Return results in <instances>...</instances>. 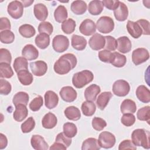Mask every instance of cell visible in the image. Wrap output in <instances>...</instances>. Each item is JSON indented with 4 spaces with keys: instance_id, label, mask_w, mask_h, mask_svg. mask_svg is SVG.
<instances>
[{
    "instance_id": "36",
    "label": "cell",
    "mask_w": 150,
    "mask_h": 150,
    "mask_svg": "<svg viewBox=\"0 0 150 150\" xmlns=\"http://www.w3.org/2000/svg\"><path fill=\"white\" fill-rule=\"evenodd\" d=\"M101 148L97 140L94 138H88L85 139L82 144V150H99Z\"/></svg>"
},
{
    "instance_id": "43",
    "label": "cell",
    "mask_w": 150,
    "mask_h": 150,
    "mask_svg": "<svg viewBox=\"0 0 150 150\" xmlns=\"http://www.w3.org/2000/svg\"><path fill=\"white\" fill-rule=\"evenodd\" d=\"M137 118L140 121H145L148 124L150 120V107L145 106L138 110L137 113Z\"/></svg>"
},
{
    "instance_id": "32",
    "label": "cell",
    "mask_w": 150,
    "mask_h": 150,
    "mask_svg": "<svg viewBox=\"0 0 150 150\" xmlns=\"http://www.w3.org/2000/svg\"><path fill=\"white\" fill-rule=\"evenodd\" d=\"M35 42L39 48L45 49L47 48L50 44L49 36L46 33H40L36 36Z\"/></svg>"
},
{
    "instance_id": "47",
    "label": "cell",
    "mask_w": 150,
    "mask_h": 150,
    "mask_svg": "<svg viewBox=\"0 0 150 150\" xmlns=\"http://www.w3.org/2000/svg\"><path fill=\"white\" fill-rule=\"evenodd\" d=\"M105 43L104 48L109 51H114L117 48V40L111 36H104Z\"/></svg>"
},
{
    "instance_id": "42",
    "label": "cell",
    "mask_w": 150,
    "mask_h": 150,
    "mask_svg": "<svg viewBox=\"0 0 150 150\" xmlns=\"http://www.w3.org/2000/svg\"><path fill=\"white\" fill-rule=\"evenodd\" d=\"M76 22L71 18H69L64 21L62 24V30L66 34H71L76 28Z\"/></svg>"
},
{
    "instance_id": "2",
    "label": "cell",
    "mask_w": 150,
    "mask_h": 150,
    "mask_svg": "<svg viewBox=\"0 0 150 150\" xmlns=\"http://www.w3.org/2000/svg\"><path fill=\"white\" fill-rule=\"evenodd\" d=\"M150 134L144 129H136L131 134L132 142L135 146H142L145 149L150 148Z\"/></svg>"
},
{
    "instance_id": "52",
    "label": "cell",
    "mask_w": 150,
    "mask_h": 150,
    "mask_svg": "<svg viewBox=\"0 0 150 150\" xmlns=\"http://www.w3.org/2000/svg\"><path fill=\"white\" fill-rule=\"evenodd\" d=\"M12 90V86L10 83L6 80L1 79L0 80V93L2 95L9 94Z\"/></svg>"
},
{
    "instance_id": "49",
    "label": "cell",
    "mask_w": 150,
    "mask_h": 150,
    "mask_svg": "<svg viewBox=\"0 0 150 150\" xmlns=\"http://www.w3.org/2000/svg\"><path fill=\"white\" fill-rule=\"evenodd\" d=\"M107 126L106 121L100 117H94L92 120V127L93 128L98 131L103 130Z\"/></svg>"
},
{
    "instance_id": "19",
    "label": "cell",
    "mask_w": 150,
    "mask_h": 150,
    "mask_svg": "<svg viewBox=\"0 0 150 150\" xmlns=\"http://www.w3.org/2000/svg\"><path fill=\"white\" fill-rule=\"evenodd\" d=\"M28 114L26 105L19 104L15 106V110L13 114V119L17 122H21L26 118Z\"/></svg>"
},
{
    "instance_id": "3",
    "label": "cell",
    "mask_w": 150,
    "mask_h": 150,
    "mask_svg": "<svg viewBox=\"0 0 150 150\" xmlns=\"http://www.w3.org/2000/svg\"><path fill=\"white\" fill-rule=\"evenodd\" d=\"M94 79L93 73L88 70H82L75 73L72 77V83L77 88L84 87L86 85L90 83Z\"/></svg>"
},
{
    "instance_id": "60",
    "label": "cell",
    "mask_w": 150,
    "mask_h": 150,
    "mask_svg": "<svg viewBox=\"0 0 150 150\" xmlns=\"http://www.w3.org/2000/svg\"><path fill=\"white\" fill-rule=\"evenodd\" d=\"M49 149L50 150L52 149H62V150H66L67 149V147L64 145L63 144L58 142H56L54 143L53 144V145L49 148Z\"/></svg>"
},
{
    "instance_id": "38",
    "label": "cell",
    "mask_w": 150,
    "mask_h": 150,
    "mask_svg": "<svg viewBox=\"0 0 150 150\" xmlns=\"http://www.w3.org/2000/svg\"><path fill=\"white\" fill-rule=\"evenodd\" d=\"M127 62V58L125 56L118 53H112V59L111 64L116 67H122L125 66Z\"/></svg>"
},
{
    "instance_id": "17",
    "label": "cell",
    "mask_w": 150,
    "mask_h": 150,
    "mask_svg": "<svg viewBox=\"0 0 150 150\" xmlns=\"http://www.w3.org/2000/svg\"><path fill=\"white\" fill-rule=\"evenodd\" d=\"M22 55L28 60H33L38 57L39 51L33 45L28 44L22 49Z\"/></svg>"
},
{
    "instance_id": "61",
    "label": "cell",
    "mask_w": 150,
    "mask_h": 150,
    "mask_svg": "<svg viewBox=\"0 0 150 150\" xmlns=\"http://www.w3.org/2000/svg\"><path fill=\"white\" fill-rule=\"evenodd\" d=\"M34 1L32 0V1H22L21 2L22 3L23 7H28L29 6L32 5V3H33Z\"/></svg>"
},
{
    "instance_id": "46",
    "label": "cell",
    "mask_w": 150,
    "mask_h": 150,
    "mask_svg": "<svg viewBox=\"0 0 150 150\" xmlns=\"http://www.w3.org/2000/svg\"><path fill=\"white\" fill-rule=\"evenodd\" d=\"M38 31L40 33H46L49 36L53 31V27L49 22H42L38 26Z\"/></svg>"
},
{
    "instance_id": "22",
    "label": "cell",
    "mask_w": 150,
    "mask_h": 150,
    "mask_svg": "<svg viewBox=\"0 0 150 150\" xmlns=\"http://www.w3.org/2000/svg\"><path fill=\"white\" fill-rule=\"evenodd\" d=\"M33 13L35 17L40 21H44L48 16V11L47 7L43 4H37L33 8Z\"/></svg>"
},
{
    "instance_id": "13",
    "label": "cell",
    "mask_w": 150,
    "mask_h": 150,
    "mask_svg": "<svg viewBox=\"0 0 150 150\" xmlns=\"http://www.w3.org/2000/svg\"><path fill=\"white\" fill-rule=\"evenodd\" d=\"M105 40L104 36L99 33H94L89 39L90 47L94 50H98L104 47Z\"/></svg>"
},
{
    "instance_id": "12",
    "label": "cell",
    "mask_w": 150,
    "mask_h": 150,
    "mask_svg": "<svg viewBox=\"0 0 150 150\" xmlns=\"http://www.w3.org/2000/svg\"><path fill=\"white\" fill-rule=\"evenodd\" d=\"M79 30L81 33L85 36H90L96 33V26L94 21L86 19L81 23L79 26Z\"/></svg>"
},
{
    "instance_id": "55",
    "label": "cell",
    "mask_w": 150,
    "mask_h": 150,
    "mask_svg": "<svg viewBox=\"0 0 150 150\" xmlns=\"http://www.w3.org/2000/svg\"><path fill=\"white\" fill-rule=\"evenodd\" d=\"M137 22L139 25L141 29L142 30V34L144 35H149V22L146 19H139L137 21Z\"/></svg>"
},
{
    "instance_id": "25",
    "label": "cell",
    "mask_w": 150,
    "mask_h": 150,
    "mask_svg": "<svg viewBox=\"0 0 150 150\" xmlns=\"http://www.w3.org/2000/svg\"><path fill=\"white\" fill-rule=\"evenodd\" d=\"M112 93L110 91H104L101 93L98 96L96 100V104L98 108L101 110H104L112 97Z\"/></svg>"
},
{
    "instance_id": "14",
    "label": "cell",
    "mask_w": 150,
    "mask_h": 150,
    "mask_svg": "<svg viewBox=\"0 0 150 150\" xmlns=\"http://www.w3.org/2000/svg\"><path fill=\"white\" fill-rule=\"evenodd\" d=\"M59 103V97L56 93L53 91H47L45 94V104L48 109L55 108Z\"/></svg>"
},
{
    "instance_id": "7",
    "label": "cell",
    "mask_w": 150,
    "mask_h": 150,
    "mask_svg": "<svg viewBox=\"0 0 150 150\" xmlns=\"http://www.w3.org/2000/svg\"><path fill=\"white\" fill-rule=\"evenodd\" d=\"M113 93L118 97H124L127 96L130 91L129 83L124 80H118L112 85Z\"/></svg>"
},
{
    "instance_id": "9",
    "label": "cell",
    "mask_w": 150,
    "mask_h": 150,
    "mask_svg": "<svg viewBox=\"0 0 150 150\" xmlns=\"http://www.w3.org/2000/svg\"><path fill=\"white\" fill-rule=\"evenodd\" d=\"M149 58V54L148 50L143 47L137 48L132 53V61L136 66L145 62Z\"/></svg>"
},
{
    "instance_id": "41",
    "label": "cell",
    "mask_w": 150,
    "mask_h": 150,
    "mask_svg": "<svg viewBox=\"0 0 150 150\" xmlns=\"http://www.w3.org/2000/svg\"><path fill=\"white\" fill-rule=\"evenodd\" d=\"M13 75V71L10 64L0 63V76L1 78L9 79Z\"/></svg>"
},
{
    "instance_id": "37",
    "label": "cell",
    "mask_w": 150,
    "mask_h": 150,
    "mask_svg": "<svg viewBox=\"0 0 150 150\" xmlns=\"http://www.w3.org/2000/svg\"><path fill=\"white\" fill-rule=\"evenodd\" d=\"M19 33L25 38H30L36 33L35 28L29 24H23L19 28Z\"/></svg>"
},
{
    "instance_id": "57",
    "label": "cell",
    "mask_w": 150,
    "mask_h": 150,
    "mask_svg": "<svg viewBox=\"0 0 150 150\" xmlns=\"http://www.w3.org/2000/svg\"><path fill=\"white\" fill-rule=\"evenodd\" d=\"M120 1L117 0H104L102 1L103 6L110 10H115L118 6Z\"/></svg>"
},
{
    "instance_id": "24",
    "label": "cell",
    "mask_w": 150,
    "mask_h": 150,
    "mask_svg": "<svg viewBox=\"0 0 150 150\" xmlns=\"http://www.w3.org/2000/svg\"><path fill=\"white\" fill-rule=\"evenodd\" d=\"M57 123V118L56 115L52 112L46 114L42 120V127L46 129H52L54 128Z\"/></svg>"
},
{
    "instance_id": "4",
    "label": "cell",
    "mask_w": 150,
    "mask_h": 150,
    "mask_svg": "<svg viewBox=\"0 0 150 150\" xmlns=\"http://www.w3.org/2000/svg\"><path fill=\"white\" fill-rule=\"evenodd\" d=\"M96 26L100 33H108L113 30L114 22L111 18L107 16H103L97 20Z\"/></svg>"
},
{
    "instance_id": "44",
    "label": "cell",
    "mask_w": 150,
    "mask_h": 150,
    "mask_svg": "<svg viewBox=\"0 0 150 150\" xmlns=\"http://www.w3.org/2000/svg\"><path fill=\"white\" fill-rule=\"evenodd\" d=\"M14 33L10 30H5L0 32V40L2 43L10 44L14 41Z\"/></svg>"
},
{
    "instance_id": "59",
    "label": "cell",
    "mask_w": 150,
    "mask_h": 150,
    "mask_svg": "<svg viewBox=\"0 0 150 150\" xmlns=\"http://www.w3.org/2000/svg\"><path fill=\"white\" fill-rule=\"evenodd\" d=\"M8 145V139L2 133L0 134V149H3L6 147Z\"/></svg>"
},
{
    "instance_id": "51",
    "label": "cell",
    "mask_w": 150,
    "mask_h": 150,
    "mask_svg": "<svg viewBox=\"0 0 150 150\" xmlns=\"http://www.w3.org/2000/svg\"><path fill=\"white\" fill-rule=\"evenodd\" d=\"M98 56L101 62L107 63H111L112 59V53L108 50L104 49L98 52Z\"/></svg>"
},
{
    "instance_id": "33",
    "label": "cell",
    "mask_w": 150,
    "mask_h": 150,
    "mask_svg": "<svg viewBox=\"0 0 150 150\" xmlns=\"http://www.w3.org/2000/svg\"><path fill=\"white\" fill-rule=\"evenodd\" d=\"M71 10L76 15H82L87 10V4L83 1H74L71 4Z\"/></svg>"
},
{
    "instance_id": "8",
    "label": "cell",
    "mask_w": 150,
    "mask_h": 150,
    "mask_svg": "<svg viewBox=\"0 0 150 150\" xmlns=\"http://www.w3.org/2000/svg\"><path fill=\"white\" fill-rule=\"evenodd\" d=\"M7 11L12 18L15 19H18L22 16L23 13V5L21 1H12L8 5Z\"/></svg>"
},
{
    "instance_id": "5",
    "label": "cell",
    "mask_w": 150,
    "mask_h": 150,
    "mask_svg": "<svg viewBox=\"0 0 150 150\" xmlns=\"http://www.w3.org/2000/svg\"><path fill=\"white\" fill-rule=\"evenodd\" d=\"M98 144L101 148L108 149L114 146L116 139L114 134L108 131L101 132L97 140Z\"/></svg>"
},
{
    "instance_id": "35",
    "label": "cell",
    "mask_w": 150,
    "mask_h": 150,
    "mask_svg": "<svg viewBox=\"0 0 150 150\" xmlns=\"http://www.w3.org/2000/svg\"><path fill=\"white\" fill-rule=\"evenodd\" d=\"M29 100V97L27 93L23 91H19L15 94V95L13 96L12 102L15 106L19 104H22L25 105H27L28 104Z\"/></svg>"
},
{
    "instance_id": "6",
    "label": "cell",
    "mask_w": 150,
    "mask_h": 150,
    "mask_svg": "<svg viewBox=\"0 0 150 150\" xmlns=\"http://www.w3.org/2000/svg\"><path fill=\"white\" fill-rule=\"evenodd\" d=\"M69 46V39L62 35H58L54 37L52 40V47L58 53H62L66 51Z\"/></svg>"
},
{
    "instance_id": "39",
    "label": "cell",
    "mask_w": 150,
    "mask_h": 150,
    "mask_svg": "<svg viewBox=\"0 0 150 150\" xmlns=\"http://www.w3.org/2000/svg\"><path fill=\"white\" fill-rule=\"evenodd\" d=\"M13 66L15 72L18 73L22 70H28V62L24 57H18L15 59Z\"/></svg>"
},
{
    "instance_id": "11",
    "label": "cell",
    "mask_w": 150,
    "mask_h": 150,
    "mask_svg": "<svg viewBox=\"0 0 150 150\" xmlns=\"http://www.w3.org/2000/svg\"><path fill=\"white\" fill-rule=\"evenodd\" d=\"M61 98L67 103L74 101L77 96L76 91L71 86H64L62 87L59 92Z\"/></svg>"
},
{
    "instance_id": "31",
    "label": "cell",
    "mask_w": 150,
    "mask_h": 150,
    "mask_svg": "<svg viewBox=\"0 0 150 150\" xmlns=\"http://www.w3.org/2000/svg\"><path fill=\"white\" fill-rule=\"evenodd\" d=\"M68 16L67 9L63 5L58 6L54 12L55 21L59 23H63L66 20Z\"/></svg>"
},
{
    "instance_id": "21",
    "label": "cell",
    "mask_w": 150,
    "mask_h": 150,
    "mask_svg": "<svg viewBox=\"0 0 150 150\" xmlns=\"http://www.w3.org/2000/svg\"><path fill=\"white\" fill-rule=\"evenodd\" d=\"M127 29L129 34L134 38H139L142 35V30L137 22L128 21L127 23Z\"/></svg>"
},
{
    "instance_id": "16",
    "label": "cell",
    "mask_w": 150,
    "mask_h": 150,
    "mask_svg": "<svg viewBox=\"0 0 150 150\" xmlns=\"http://www.w3.org/2000/svg\"><path fill=\"white\" fill-rule=\"evenodd\" d=\"M32 148L36 150H47L49 148L47 143L44 138L39 135H33L30 139Z\"/></svg>"
},
{
    "instance_id": "58",
    "label": "cell",
    "mask_w": 150,
    "mask_h": 150,
    "mask_svg": "<svg viewBox=\"0 0 150 150\" xmlns=\"http://www.w3.org/2000/svg\"><path fill=\"white\" fill-rule=\"evenodd\" d=\"M11 28V23L9 20L8 19V18H6V17H2L0 19V30H5V29H8V30H10Z\"/></svg>"
},
{
    "instance_id": "40",
    "label": "cell",
    "mask_w": 150,
    "mask_h": 150,
    "mask_svg": "<svg viewBox=\"0 0 150 150\" xmlns=\"http://www.w3.org/2000/svg\"><path fill=\"white\" fill-rule=\"evenodd\" d=\"M64 134L68 138H71L75 137L77 132V128L76 125L72 122H66L63 127Z\"/></svg>"
},
{
    "instance_id": "28",
    "label": "cell",
    "mask_w": 150,
    "mask_h": 150,
    "mask_svg": "<svg viewBox=\"0 0 150 150\" xmlns=\"http://www.w3.org/2000/svg\"><path fill=\"white\" fill-rule=\"evenodd\" d=\"M17 77L20 83L23 86L30 85L33 80V75L28 70H22L17 73Z\"/></svg>"
},
{
    "instance_id": "48",
    "label": "cell",
    "mask_w": 150,
    "mask_h": 150,
    "mask_svg": "<svg viewBox=\"0 0 150 150\" xmlns=\"http://www.w3.org/2000/svg\"><path fill=\"white\" fill-rule=\"evenodd\" d=\"M43 100L40 96L35 97L29 104V108L32 111H38L43 105Z\"/></svg>"
},
{
    "instance_id": "23",
    "label": "cell",
    "mask_w": 150,
    "mask_h": 150,
    "mask_svg": "<svg viewBox=\"0 0 150 150\" xmlns=\"http://www.w3.org/2000/svg\"><path fill=\"white\" fill-rule=\"evenodd\" d=\"M137 98L144 103L150 102V91L149 89L144 85L139 86L136 90Z\"/></svg>"
},
{
    "instance_id": "29",
    "label": "cell",
    "mask_w": 150,
    "mask_h": 150,
    "mask_svg": "<svg viewBox=\"0 0 150 150\" xmlns=\"http://www.w3.org/2000/svg\"><path fill=\"white\" fill-rule=\"evenodd\" d=\"M66 117L71 121H77L81 117L80 110L75 106H69L64 111Z\"/></svg>"
},
{
    "instance_id": "34",
    "label": "cell",
    "mask_w": 150,
    "mask_h": 150,
    "mask_svg": "<svg viewBox=\"0 0 150 150\" xmlns=\"http://www.w3.org/2000/svg\"><path fill=\"white\" fill-rule=\"evenodd\" d=\"M81 111L85 116H92L96 111V106L94 102L91 101H84L81 104Z\"/></svg>"
},
{
    "instance_id": "15",
    "label": "cell",
    "mask_w": 150,
    "mask_h": 150,
    "mask_svg": "<svg viewBox=\"0 0 150 150\" xmlns=\"http://www.w3.org/2000/svg\"><path fill=\"white\" fill-rule=\"evenodd\" d=\"M115 19L120 22L125 21L128 16V9L127 5L122 2L120 1L117 8L114 10Z\"/></svg>"
},
{
    "instance_id": "18",
    "label": "cell",
    "mask_w": 150,
    "mask_h": 150,
    "mask_svg": "<svg viewBox=\"0 0 150 150\" xmlns=\"http://www.w3.org/2000/svg\"><path fill=\"white\" fill-rule=\"evenodd\" d=\"M117 49L122 53H127L130 52L132 47L131 42L127 36H121L117 39Z\"/></svg>"
},
{
    "instance_id": "20",
    "label": "cell",
    "mask_w": 150,
    "mask_h": 150,
    "mask_svg": "<svg viewBox=\"0 0 150 150\" xmlns=\"http://www.w3.org/2000/svg\"><path fill=\"white\" fill-rule=\"evenodd\" d=\"M100 91V87L96 84H93L86 88L84 91V97L87 101H93L96 99L97 96Z\"/></svg>"
},
{
    "instance_id": "1",
    "label": "cell",
    "mask_w": 150,
    "mask_h": 150,
    "mask_svg": "<svg viewBox=\"0 0 150 150\" xmlns=\"http://www.w3.org/2000/svg\"><path fill=\"white\" fill-rule=\"evenodd\" d=\"M77 62V58L74 54L66 53L61 56L54 63L53 69L57 74H66L76 67Z\"/></svg>"
},
{
    "instance_id": "26",
    "label": "cell",
    "mask_w": 150,
    "mask_h": 150,
    "mask_svg": "<svg viewBox=\"0 0 150 150\" xmlns=\"http://www.w3.org/2000/svg\"><path fill=\"white\" fill-rule=\"evenodd\" d=\"M71 44L74 49L77 50H83L86 47L87 40L83 36L73 35L71 37Z\"/></svg>"
},
{
    "instance_id": "56",
    "label": "cell",
    "mask_w": 150,
    "mask_h": 150,
    "mask_svg": "<svg viewBox=\"0 0 150 150\" xmlns=\"http://www.w3.org/2000/svg\"><path fill=\"white\" fill-rule=\"evenodd\" d=\"M119 150H124V149H132L136 150L137 146L133 144V142L129 139H125L122 141L119 145L118 146Z\"/></svg>"
},
{
    "instance_id": "45",
    "label": "cell",
    "mask_w": 150,
    "mask_h": 150,
    "mask_svg": "<svg viewBox=\"0 0 150 150\" xmlns=\"http://www.w3.org/2000/svg\"><path fill=\"white\" fill-rule=\"evenodd\" d=\"M35 127V121L32 117H29L21 124V130L23 133L31 132Z\"/></svg>"
},
{
    "instance_id": "53",
    "label": "cell",
    "mask_w": 150,
    "mask_h": 150,
    "mask_svg": "<svg viewBox=\"0 0 150 150\" xmlns=\"http://www.w3.org/2000/svg\"><path fill=\"white\" fill-rule=\"evenodd\" d=\"M12 61V56L10 52L4 48L0 49V63H6L11 64Z\"/></svg>"
},
{
    "instance_id": "54",
    "label": "cell",
    "mask_w": 150,
    "mask_h": 150,
    "mask_svg": "<svg viewBox=\"0 0 150 150\" xmlns=\"http://www.w3.org/2000/svg\"><path fill=\"white\" fill-rule=\"evenodd\" d=\"M56 142H60L64 145H65L67 148H68L70 144H71V139L70 138H68L66 137L63 132H60L59 133L56 138Z\"/></svg>"
},
{
    "instance_id": "30",
    "label": "cell",
    "mask_w": 150,
    "mask_h": 150,
    "mask_svg": "<svg viewBox=\"0 0 150 150\" xmlns=\"http://www.w3.org/2000/svg\"><path fill=\"white\" fill-rule=\"evenodd\" d=\"M104 6L102 1L99 0L91 1L88 6V12L93 15H100L103 11Z\"/></svg>"
},
{
    "instance_id": "50",
    "label": "cell",
    "mask_w": 150,
    "mask_h": 150,
    "mask_svg": "<svg viewBox=\"0 0 150 150\" xmlns=\"http://www.w3.org/2000/svg\"><path fill=\"white\" fill-rule=\"evenodd\" d=\"M121 122L126 127H130L135 123V117L131 113L124 114L121 118Z\"/></svg>"
},
{
    "instance_id": "10",
    "label": "cell",
    "mask_w": 150,
    "mask_h": 150,
    "mask_svg": "<svg viewBox=\"0 0 150 150\" xmlns=\"http://www.w3.org/2000/svg\"><path fill=\"white\" fill-rule=\"evenodd\" d=\"M30 70L33 75L36 76H42L46 74L47 70V63L42 60H38L31 62L29 64Z\"/></svg>"
},
{
    "instance_id": "27",
    "label": "cell",
    "mask_w": 150,
    "mask_h": 150,
    "mask_svg": "<svg viewBox=\"0 0 150 150\" xmlns=\"http://www.w3.org/2000/svg\"><path fill=\"white\" fill-rule=\"evenodd\" d=\"M120 110L122 114H134L136 112L137 110L136 104L132 100L125 99L121 104Z\"/></svg>"
}]
</instances>
